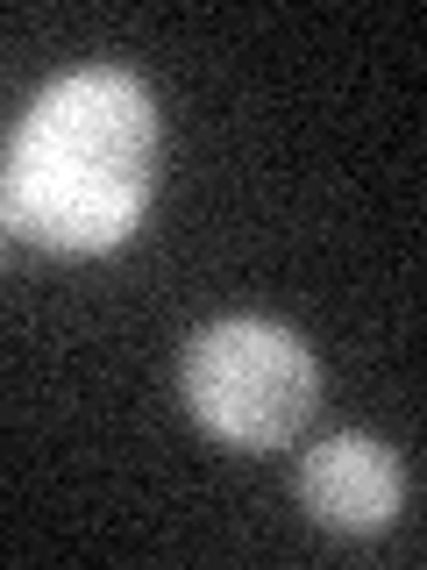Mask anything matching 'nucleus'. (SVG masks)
Here are the masks:
<instances>
[{
	"mask_svg": "<svg viewBox=\"0 0 427 570\" xmlns=\"http://www.w3.org/2000/svg\"><path fill=\"white\" fill-rule=\"evenodd\" d=\"M165 121L136 71L79 65L50 79L0 157V228L58 257H100L157 200Z\"/></svg>",
	"mask_w": 427,
	"mask_h": 570,
	"instance_id": "f257e3e1",
	"label": "nucleus"
},
{
	"mask_svg": "<svg viewBox=\"0 0 427 570\" xmlns=\"http://www.w3.org/2000/svg\"><path fill=\"white\" fill-rule=\"evenodd\" d=\"M178 400L228 450H285L320 406V364L285 321H207L178 356Z\"/></svg>",
	"mask_w": 427,
	"mask_h": 570,
	"instance_id": "f03ea898",
	"label": "nucleus"
},
{
	"mask_svg": "<svg viewBox=\"0 0 427 570\" xmlns=\"http://www.w3.org/2000/svg\"><path fill=\"white\" fill-rule=\"evenodd\" d=\"M299 507L328 534H385L406 507V463L370 435H328L299 456Z\"/></svg>",
	"mask_w": 427,
	"mask_h": 570,
	"instance_id": "7ed1b4c3",
	"label": "nucleus"
},
{
	"mask_svg": "<svg viewBox=\"0 0 427 570\" xmlns=\"http://www.w3.org/2000/svg\"><path fill=\"white\" fill-rule=\"evenodd\" d=\"M0 236H8V228H0Z\"/></svg>",
	"mask_w": 427,
	"mask_h": 570,
	"instance_id": "20e7f679",
	"label": "nucleus"
}]
</instances>
